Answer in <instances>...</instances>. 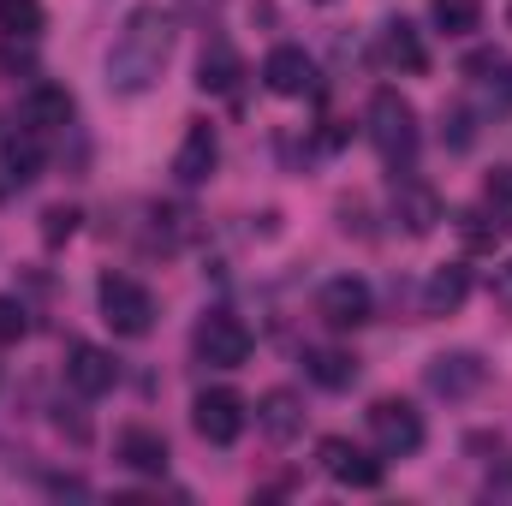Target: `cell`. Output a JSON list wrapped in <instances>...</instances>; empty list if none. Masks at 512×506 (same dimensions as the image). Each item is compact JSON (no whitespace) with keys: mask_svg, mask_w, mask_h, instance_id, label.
Wrapping results in <instances>:
<instances>
[{"mask_svg":"<svg viewBox=\"0 0 512 506\" xmlns=\"http://www.w3.org/2000/svg\"><path fill=\"white\" fill-rule=\"evenodd\" d=\"M167 54H173V18H167L161 6H131L126 30H120L114 48H108V90L143 96V90L167 72Z\"/></svg>","mask_w":512,"mask_h":506,"instance_id":"obj_1","label":"cell"},{"mask_svg":"<svg viewBox=\"0 0 512 506\" xmlns=\"http://www.w3.org/2000/svg\"><path fill=\"white\" fill-rule=\"evenodd\" d=\"M370 143L387 167H411L417 155V108L399 90H376L370 96Z\"/></svg>","mask_w":512,"mask_h":506,"instance_id":"obj_2","label":"cell"},{"mask_svg":"<svg viewBox=\"0 0 512 506\" xmlns=\"http://www.w3.org/2000/svg\"><path fill=\"white\" fill-rule=\"evenodd\" d=\"M96 298H102V322H108L114 334L137 340V334L155 328V298H149V286H137L131 274H102Z\"/></svg>","mask_w":512,"mask_h":506,"instance_id":"obj_3","label":"cell"},{"mask_svg":"<svg viewBox=\"0 0 512 506\" xmlns=\"http://www.w3.org/2000/svg\"><path fill=\"white\" fill-rule=\"evenodd\" d=\"M191 346H197V358H203L209 370H239V364L251 358V328H245L233 310H209V316L197 322Z\"/></svg>","mask_w":512,"mask_h":506,"instance_id":"obj_4","label":"cell"},{"mask_svg":"<svg viewBox=\"0 0 512 506\" xmlns=\"http://www.w3.org/2000/svg\"><path fill=\"white\" fill-rule=\"evenodd\" d=\"M191 423H197V435H203L209 447H233V441L245 435V423H251V405H245V393H233V387H209V393H197Z\"/></svg>","mask_w":512,"mask_h":506,"instance_id":"obj_5","label":"cell"},{"mask_svg":"<svg viewBox=\"0 0 512 506\" xmlns=\"http://www.w3.org/2000/svg\"><path fill=\"white\" fill-rule=\"evenodd\" d=\"M370 435H376V447L387 459H405V453L423 447V417H417L411 399H376L370 405Z\"/></svg>","mask_w":512,"mask_h":506,"instance_id":"obj_6","label":"cell"},{"mask_svg":"<svg viewBox=\"0 0 512 506\" xmlns=\"http://www.w3.org/2000/svg\"><path fill=\"white\" fill-rule=\"evenodd\" d=\"M316 459H322V471H328L340 489H382V477H387L382 459H370V453L352 447L346 435H328V441L316 447Z\"/></svg>","mask_w":512,"mask_h":506,"instance_id":"obj_7","label":"cell"},{"mask_svg":"<svg viewBox=\"0 0 512 506\" xmlns=\"http://www.w3.org/2000/svg\"><path fill=\"white\" fill-rule=\"evenodd\" d=\"M316 316H322L328 328H364V322L376 316V298H370V286H364L358 274H340V280H328V286H322Z\"/></svg>","mask_w":512,"mask_h":506,"instance_id":"obj_8","label":"cell"},{"mask_svg":"<svg viewBox=\"0 0 512 506\" xmlns=\"http://www.w3.org/2000/svg\"><path fill=\"white\" fill-rule=\"evenodd\" d=\"M66 381H72L84 399H102V393H114L120 364H114V352H102V346H90V340H72V346H66Z\"/></svg>","mask_w":512,"mask_h":506,"instance_id":"obj_9","label":"cell"},{"mask_svg":"<svg viewBox=\"0 0 512 506\" xmlns=\"http://www.w3.org/2000/svg\"><path fill=\"white\" fill-rule=\"evenodd\" d=\"M18 120H24V131H42V137L48 131H66L72 126V90L66 84H48V78L30 84L24 102H18Z\"/></svg>","mask_w":512,"mask_h":506,"instance_id":"obj_10","label":"cell"},{"mask_svg":"<svg viewBox=\"0 0 512 506\" xmlns=\"http://www.w3.org/2000/svg\"><path fill=\"white\" fill-rule=\"evenodd\" d=\"M483 358L477 352H441L429 370H423V381H429V393H441V399H471L477 387H483Z\"/></svg>","mask_w":512,"mask_h":506,"instance_id":"obj_11","label":"cell"},{"mask_svg":"<svg viewBox=\"0 0 512 506\" xmlns=\"http://www.w3.org/2000/svg\"><path fill=\"white\" fill-rule=\"evenodd\" d=\"M215 167H221V137H215L209 120H191V126H185V143H179V155H173L179 185H203Z\"/></svg>","mask_w":512,"mask_h":506,"instance_id":"obj_12","label":"cell"},{"mask_svg":"<svg viewBox=\"0 0 512 506\" xmlns=\"http://www.w3.org/2000/svg\"><path fill=\"white\" fill-rule=\"evenodd\" d=\"M393 221H399L411 239H423V233H435V221H441V197H435L423 179H399V185H393Z\"/></svg>","mask_w":512,"mask_h":506,"instance_id":"obj_13","label":"cell"},{"mask_svg":"<svg viewBox=\"0 0 512 506\" xmlns=\"http://www.w3.org/2000/svg\"><path fill=\"white\" fill-rule=\"evenodd\" d=\"M114 453H120V465L137 471V477H167V441H161V429H143V423H131L120 429V441H114Z\"/></svg>","mask_w":512,"mask_h":506,"instance_id":"obj_14","label":"cell"},{"mask_svg":"<svg viewBox=\"0 0 512 506\" xmlns=\"http://www.w3.org/2000/svg\"><path fill=\"white\" fill-rule=\"evenodd\" d=\"M262 84H268L274 96H304V90L316 84V66H310L304 48H274V54L262 60Z\"/></svg>","mask_w":512,"mask_h":506,"instance_id":"obj_15","label":"cell"},{"mask_svg":"<svg viewBox=\"0 0 512 506\" xmlns=\"http://www.w3.org/2000/svg\"><path fill=\"white\" fill-rule=\"evenodd\" d=\"M465 298H471V268L465 262H441L423 280V316H453Z\"/></svg>","mask_w":512,"mask_h":506,"instance_id":"obj_16","label":"cell"},{"mask_svg":"<svg viewBox=\"0 0 512 506\" xmlns=\"http://www.w3.org/2000/svg\"><path fill=\"white\" fill-rule=\"evenodd\" d=\"M256 429L274 441V447H286L298 429H304V405H298V393H286V387H274L262 405H256Z\"/></svg>","mask_w":512,"mask_h":506,"instance_id":"obj_17","label":"cell"},{"mask_svg":"<svg viewBox=\"0 0 512 506\" xmlns=\"http://www.w3.org/2000/svg\"><path fill=\"white\" fill-rule=\"evenodd\" d=\"M382 66H393V72H423V66H429V48H423L417 24L387 18L382 24Z\"/></svg>","mask_w":512,"mask_h":506,"instance_id":"obj_18","label":"cell"},{"mask_svg":"<svg viewBox=\"0 0 512 506\" xmlns=\"http://www.w3.org/2000/svg\"><path fill=\"white\" fill-rule=\"evenodd\" d=\"M304 370H310L316 387L340 393V387L358 381V358H352V352H334V346H310V352H304Z\"/></svg>","mask_w":512,"mask_h":506,"instance_id":"obj_19","label":"cell"},{"mask_svg":"<svg viewBox=\"0 0 512 506\" xmlns=\"http://www.w3.org/2000/svg\"><path fill=\"white\" fill-rule=\"evenodd\" d=\"M239 72H245V66H239L233 42H209V48H203V66H197V84L215 90V96H227V90L239 84Z\"/></svg>","mask_w":512,"mask_h":506,"instance_id":"obj_20","label":"cell"},{"mask_svg":"<svg viewBox=\"0 0 512 506\" xmlns=\"http://www.w3.org/2000/svg\"><path fill=\"white\" fill-rule=\"evenodd\" d=\"M0 161H6V185H18V191H24V185L42 173V131H18V137L6 143V155H0Z\"/></svg>","mask_w":512,"mask_h":506,"instance_id":"obj_21","label":"cell"},{"mask_svg":"<svg viewBox=\"0 0 512 506\" xmlns=\"http://www.w3.org/2000/svg\"><path fill=\"white\" fill-rule=\"evenodd\" d=\"M429 18H435L441 36H471V30L483 24V6H477V0H435Z\"/></svg>","mask_w":512,"mask_h":506,"instance_id":"obj_22","label":"cell"},{"mask_svg":"<svg viewBox=\"0 0 512 506\" xmlns=\"http://www.w3.org/2000/svg\"><path fill=\"white\" fill-rule=\"evenodd\" d=\"M48 24V12H42V0H0V30H12V36H30L36 42V30Z\"/></svg>","mask_w":512,"mask_h":506,"instance_id":"obj_23","label":"cell"},{"mask_svg":"<svg viewBox=\"0 0 512 506\" xmlns=\"http://www.w3.org/2000/svg\"><path fill=\"white\" fill-rule=\"evenodd\" d=\"M483 203H489L495 227H507L512 233V167H495V173L483 179Z\"/></svg>","mask_w":512,"mask_h":506,"instance_id":"obj_24","label":"cell"},{"mask_svg":"<svg viewBox=\"0 0 512 506\" xmlns=\"http://www.w3.org/2000/svg\"><path fill=\"white\" fill-rule=\"evenodd\" d=\"M24 334H30V310L12 292H0V346H18Z\"/></svg>","mask_w":512,"mask_h":506,"instance_id":"obj_25","label":"cell"},{"mask_svg":"<svg viewBox=\"0 0 512 506\" xmlns=\"http://www.w3.org/2000/svg\"><path fill=\"white\" fill-rule=\"evenodd\" d=\"M72 233H78V209H66V203H60V209H48V215H42V239H48V245L72 239Z\"/></svg>","mask_w":512,"mask_h":506,"instance_id":"obj_26","label":"cell"},{"mask_svg":"<svg viewBox=\"0 0 512 506\" xmlns=\"http://www.w3.org/2000/svg\"><path fill=\"white\" fill-rule=\"evenodd\" d=\"M30 66H36L30 36H18V42H6V48H0V72H30Z\"/></svg>","mask_w":512,"mask_h":506,"instance_id":"obj_27","label":"cell"},{"mask_svg":"<svg viewBox=\"0 0 512 506\" xmlns=\"http://www.w3.org/2000/svg\"><path fill=\"white\" fill-rule=\"evenodd\" d=\"M507 18H512V12H507Z\"/></svg>","mask_w":512,"mask_h":506,"instance_id":"obj_28","label":"cell"}]
</instances>
